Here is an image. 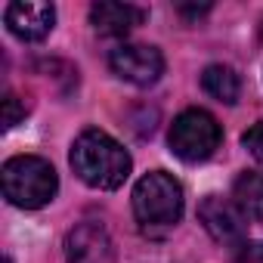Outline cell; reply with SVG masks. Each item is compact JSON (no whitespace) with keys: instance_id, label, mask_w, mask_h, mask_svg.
Returning <instances> with one entry per match:
<instances>
[{"instance_id":"cell-9","label":"cell","mask_w":263,"mask_h":263,"mask_svg":"<svg viewBox=\"0 0 263 263\" xmlns=\"http://www.w3.org/2000/svg\"><path fill=\"white\" fill-rule=\"evenodd\" d=\"M143 19H146V10L130 7V4H108V0H102V4L90 7V22L105 37H124V34L134 31Z\"/></svg>"},{"instance_id":"cell-3","label":"cell","mask_w":263,"mask_h":263,"mask_svg":"<svg viewBox=\"0 0 263 263\" xmlns=\"http://www.w3.org/2000/svg\"><path fill=\"white\" fill-rule=\"evenodd\" d=\"M4 195L10 204L25 208V211H37L44 204H50L56 198L59 189V177L53 171V164L41 155H16L4 164Z\"/></svg>"},{"instance_id":"cell-12","label":"cell","mask_w":263,"mask_h":263,"mask_svg":"<svg viewBox=\"0 0 263 263\" xmlns=\"http://www.w3.org/2000/svg\"><path fill=\"white\" fill-rule=\"evenodd\" d=\"M22 118H25V105L19 102L16 93H7V99H4V127L10 130V127H16Z\"/></svg>"},{"instance_id":"cell-5","label":"cell","mask_w":263,"mask_h":263,"mask_svg":"<svg viewBox=\"0 0 263 263\" xmlns=\"http://www.w3.org/2000/svg\"><path fill=\"white\" fill-rule=\"evenodd\" d=\"M111 71L127 81V84H137V87H152L161 74H164V56L158 47L149 44H121L111 50L108 56Z\"/></svg>"},{"instance_id":"cell-6","label":"cell","mask_w":263,"mask_h":263,"mask_svg":"<svg viewBox=\"0 0 263 263\" xmlns=\"http://www.w3.org/2000/svg\"><path fill=\"white\" fill-rule=\"evenodd\" d=\"M198 220L204 223V229L211 232L214 241L220 245H235L241 248L245 245V217L241 211L235 208L232 198H223V195H208L201 204H198Z\"/></svg>"},{"instance_id":"cell-14","label":"cell","mask_w":263,"mask_h":263,"mask_svg":"<svg viewBox=\"0 0 263 263\" xmlns=\"http://www.w3.org/2000/svg\"><path fill=\"white\" fill-rule=\"evenodd\" d=\"M238 260L241 263H260L263 260V245H241Z\"/></svg>"},{"instance_id":"cell-11","label":"cell","mask_w":263,"mask_h":263,"mask_svg":"<svg viewBox=\"0 0 263 263\" xmlns=\"http://www.w3.org/2000/svg\"><path fill=\"white\" fill-rule=\"evenodd\" d=\"M201 87L208 96H214L217 102H226V105H235L241 96V81L229 65H208L201 74Z\"/></svg>"},{"instance_id":"cell-15","label":"cell","mask_w":263,"mask_h":263,"mask_svg":"<svg viewBox=\"0 0 263 263\" xmlns=\"http://www.w3.org/2000/svg\"><path fill=\"white\" fill-rule=\"evenodd\" d=\"M208 10H211L208 4H204V7H180V13H183V16H192V19H198V16H204Z\"/></svg>"},{"instance_id":"cell-2","label":"cell","mask_w":263,"mask_h":263,"mask_svg":"<svg viewBox=\"0 0 263 263\" xmlns=\"http://www.w3.org/2000/svg\"><path fill=\"white\" fill-rule=\"evenodd\" d=\"M134 217L146 235L171 232L183 217V186L164 171L146 174L134 186Z\"/></svg>"},{"instance_id":"cell-4","label":"cell","mask_w":263,"mask_h":263,"mask_svg":"<svg viewBox=\"0 0 263 263\" xmlns=\"http://www.w3.org/2000/svg\"><path fill=\"white\" fill-rule=\"evenodd\" d=\"M220 140H223V130L217 118L204 108H186L183 115H177V121L171 124V134H167L171 152L186 164L208 161L220 149Z\"/></svg>"},{"instance_id":"cell-1","label":"cell","mask_w":263,"mask_h":263,"mask_svg":"<svg viewBox=\"0 0 263 263\" xmlns=\"http://www.w3.org/2000/svg\"><path fill=\"white\" fill-rule=\"evenodd\" d=\"M71 171L90 186V189H102L111 192L118 186H124V180L130 177V155L127 149L111 140L102 130H84V134L71 143Z\"/></svg>"},{"instance_id":"cell-8","label":"cell","mask_w":263,"mask_h":263,"mask_svg":"<svg viewBox=\"0 0 263 263\" xmlns=\"http://www.w3.org/2000/svg\"><path fill=\"white\" fill-rule=\"evenodd\" d=\"M65 257L68 263H115V245L105 226L87 220L65 235Z\"/></svg>"},{"instance_id":"cell-16","label":"cell","mask_w":263,"mask_h":263,"mask_svg":"<svg viewBox=\"0 0 263 263\" xmlns=\"http://www.w3.org/2000/svg\"><path fill=\"white\" fill-rule=\"evenodd\" d=\"M7 263H13V260H7Z\"/></svg>"},{"instance_id":"cell-13","label":"cell","mask_w":263,"mask_h":263,"mask_svg":"<svg viewBox=\"0 0 263 263\" xmlns=\"http://www.w3.org/2000/svg\"><path fill=\"white\" fill-rule=\"evenodd\" d=\"M241 143H245V149H248L260 164H263V121H257V124L248 130V134L241 137Z\"/></svg>"},{"instance_id":"cell-7","label":"cell","mask_w":263,"mask_h":263,"mask_svg":"<svg viewBox=\"0 0 263 263\" xmlns=\"http://www.w3.org/2000/svg\"><path fill=\"white\" fill-rule=\"evenodd\" d=\"M4 22L10 28L13 37L25 41V44H37L53 31L56 22V10L53 4H34V0H16V4L7 7Z\"/></svg>"},{"instance_id":"cell-10","label":"cell","mask_w":263,"mask_h":263,"mask_svg":"<svg viewBox=\"0 0 263 263\" xmlns=\"http://www.w3.org/2000/svg\"><path fill=\"white\" fill-rule=\"evenodd\" d=\"M232 201L245 220L263 223V174H257V171L238 174L232 183Z\"/></svg>"}]
</instances>
